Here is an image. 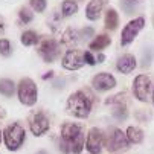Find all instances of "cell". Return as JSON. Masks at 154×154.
Listing matches in <instances>:
<instances>
[{
    "mask_svg": "<svg viewBox=\"0 0 154 154\" xmlns=\"http://www.w3.org/2000/svg\"><path fill=\"white\" fill-rule=\"evenodd\" d=\"M60 151L63 154H81L85 146L84 128L75 122H64L61 125Z\"/></svg>",
    "mask_w": 154,
    "mask_h": 154,
    "instance_id": "cell-1",
    "label": "cell"
},
{
    "mask_svg": "<svg viewBox=\"0 0 154 154\" xmlns=\"http://www.w3.org/2000/svg\"><path fill=\"white\" fill-rule=\"evenodd\" d=\"M93 105V95L89 90H76L73 92L66 102V110L67 113L76 119H85L92 113Z\"/></svg>",
    "mask_w": 154,
    "mask_h": 154,
    "instance_id": "cell-2",
    "label": "cell"
},
{
    "mask_svg": "<svg viewBox=\"0 0 154 154\" xmlns=\"http://www.w3.org/2000/svg\"><path fill=\"white\" fill-rule=\"evenodd\" d=\"M130 145L131 143H130L127 134L124 133L121 128L112 127L107 131L104 146L107 148L108 152H112V154H122V152L130 149Z\"/></svg>",
    "mask_w": 154,
    "mask_h": 154,
    "instance_id": "cell-3",
    "label": "cell"
},
{
    "mask_svg": "<svg viewBox=\"0 0 154 154\" xmlns=\"http://www.w3.org/2000/svg\"><path fill=\"white\" fill-rule=\"evenodd\" d=\"M26 140V130L18 122L9 124L3 130V142L8 151H17L23 146Z\"/></svg>",
    "mask_w": 154,
    "mask_h": 154,
    "instance_id": "cell-4",
    "label": "cell"
},
{
    "mask_svg": "<svg viewBox=\"0 0 154 154\" xmlns=\"http://www.w3.org/2000/svg\"><path fill=\"white\" fill-rule=\"evenodd\" d=\"M17 96L20 104L26 107H32L38 101V89L34 79L31 78H21L18 85H17Z\"/></svg>",
    "mask_w": 154,
    "mask_h": 154,
    "instance_id": "cell-5",
    "label": "cell"
},
{
    "mask_svg": "<svg viewBox=\"0 0 154 154\" xmlns=\"http://www.w3.org/2000/svg\"><path fill=\"white\" fill-rule=\"evenodd\" d=\"M145 26V18L143 17H136L134 20L128 21L125 28L121 32V46H128L134 41V38L139 35V32Z\"/></svg>",
    "mask_w": 154,
    "mask_h": 154,
    "instance_id": "cell-6",
    "label": "cell"
},
{
    "mask_svg": "<svg viewBox=\"0 0 154 154\" xmlns=\"http://www.w3.org/2000/svg\"><path fill=\"white\" fill-rule=\"evenodd\" d=\"M152 90V82L151 78L146 75H137L133 81V95L139 102H148L149 95Z\"/></svg>",
    "mask_w": 154,
    "mask_h": 154,
    "instance_id": "cell-7",
    "label": "cell"
},
{
    "mask_svg": "<svg viewBox=\"0 0 154 154\" xmlns=\"http://www.w3.org/2000/svg\"><path fill=\"white\" fill-rule=\"evenodd\" d=\"M105 143V134L104 131L98 127H92L87 133V139H85V149L90 154H101L102 148Z\"/></svg>",
    "mask_w": 154,
    "mask_h": 154,
    "instance_id": "cell-8",
    "label": "cell"
},
{
    "mask_svg": "<svg viewBox=\"0 0 154 154\" xmlns=\"http://www.w3.org/2000/svg\"><path fill=\"white\" fill-rule=\"evenodd\" d=\"M38 54L45 63H54L60 57V45L54 38H46L40 43Z\"/></svg>",
    "mask_w": 154,
    "mask_h": 154,
    "instance_id": "cell-9",
    "label": "cell"
},
{
    "mask_svg": "<svg viewBox=\"0 0 154 154\" xmlns=\"http://www.w3.org/2000/svg\"><path fill=\"white\" fill-rule=\"evenodd\" d=\"M61 64L66 70H70V72H75V70H79L81 67H84V54L76 51V49H69L67 52L64 54L63 60H61Z\"/></svg>",
    "mask_w": 154,
    "mask_h": 154,
    "instance_id": "cell-10",
    "label": "cell"
},
{
    "mask_svg": "<svg viewBox=\"0 0 154 154\" xmlns=\"http://www.w3.org/2000/svg\"><path fill=\"white\" fill-rule=\"evenodd\" d=\"M92 87L99 93L108 92L116 87V78L108 72H99L92 78Z\"/></svg>",
    "mask_w": 154,
    "mask_h": 154,
    "instance_id": "cell-11",
    "label": "cell"
},
{
    "mask_svg": "<svg viewBox=\"0 0 154 154\" xmlns=\"http://www.w3.org/2000/svg\"><path fill=\"white\" fill-rule=\"evenodd\" d=\"M51 127V122H49V118L43 113V112H38V113H34L31 121H29V130L31 133L35 136V137H40L43 134L48 133V130Z\"/></svg>",
    "mask_w": 154,
    "mask_h": 154,
    "instance_id": "cell-12",
    "label": "cell"
},
{
    "mask_svg": "<svg viewBox=\"0 0 154 154\" xmlns=\"http://www.w3.org/2000/svg\"><path fill=\"white\" fill-rule=\"evenodd\" d=\"M136 66H137V61H136L134 55L125 54V55L119 57V60L116 63V69H118V72H121L124 75H128L136 69Z\"/></svg>",
    "mask_w": 154,
    "mask_h": 154,
    "instance_id": "cell-13",
    "label": "cell"
},
{
    "mask_svg": "<svg viewBox=\"0 0 154 154\" xmlns=\"http://www.w3.org/2000/svg\"><path fill=\"white\" fill-rule=\"evenodd\" d=\"M107 5V0H90L85 6V17L90 21H96L101 17L102 9Z\"/></svg>",
    "mask_w": 154,
    "mask_h": 154,
    "instance_id": "cell-14",
    "label": "cell"
},
{
    "mask_svg": "<svg viewBox=\"0 0 154 154\" xmlns=\"http://www.w3.org/2000/svg\"><path fill=\"white\" fill-rule=\"evenodd\" d=\"M82 40V35H81V31H76L73 28H67L64 31L63 34V38H61V43L64 46H67V48H75L78 43Z\"/></svg>",
    "mask_w": 154,
    "mask_h": 154,
    "instance_id": "cell-15",
    "label": "cell"
},
{
    "mask_svg": "<svg viewBox=\"0 0 154 154\" xmlns=\"http://www.w3.org/2000/svg\"><path fill=\"white\" fill-rule=\"evenodd\" d=\"M112 45V38H110L107 34H99L96 35L92 41H90V45H89V49L90 51H95V52H101L104 51L107 46Z\"/></svg>",
    "mask_w": 154,
    "mask_h": 154,
    "instance_id": "cell-16",
    "label": "cell"
},
{
    "mask_svg": "<svg viewBox=\"0 0 154 154\" xmlns=\"http://www.w3.org/2000/svg\"><path fill=\"white\" fill-rule=\"evenodd\" d=\"M104 25L107 31H116L118 25H119V15L116 12L115 8H108L105 12V18H104Z\"/></svg>",
    "mask_w": 154,
    "mask_h": 154,
    "instance_id": "cell-17",
    "label": "cell"
},
{
    "mask_svg": "<svg viewBox=\"0 0 154 154\" xmlns=\"http://www.w3.org/2000/svg\"><path fill=\"white\" fill-rule=\"evenodd\" d=\"M125 134H127V137H128L130 143H134V145L142 143V142H143V139H145V134H143L142 128L134 127V125H130V127L127 128V131H125Z\"/></svg>",
    "mask_w": 154,
    "mask_h": 154,
    "instance_id": "cell-18",
    "label": "cell"
},
{
    "mask_svg": "<svg viewBox=\"0 0 154 154\" xmlns=\"http://www.w3.org/2000/svg\"><path fill=\"white\" fill-rule=\"evenodd\" d=\"M15 84L12 79L9 78H2L0 79V95L5 96V98H11L15 93Z\"/></svg>",
    "mask_w": 154,
    "mask_h": 154,
    "instance_id": "cell-19",
    "label": "cell"
},
{
    "mask_svg": "<svg viewBox=\"0 0 154 154\" xmlns=\"http://www.w3.org/2000/svg\"><path fill=\"white\" fill-rule=\"evenodd\" d=\"M78 3L75 2V0H64V2L61 3V14L63 17H70L73 14L78 12Z\"/></svg>",
    "mask_w": 154,
    "mask_h": 154,
    "instance_id": "cell-20",
    "label": "cell"
},
{
    "mask_svg": "<svg viewBox=\"0 0 154 154\" xmlns=\"http://www.w3.org/2000/svg\"><path fill=\"white\" fill-rule=\"evenodd\" d=\"M20 41L23 46H34L37 45V43L40 41V37L37 35L35 31H25L23 34H21L20 37Z\"/></svg>",
    "mask_w": 154,
    "mask_h": 154,
    "instance_id": "cell-21",
    "label": "cell"
},
{
    "mask_svg": "<svg viewBox=\"0 0 154 154\" xmlns=\"http://www.w3.org/2000/svg\"><path fill=\"white\" fill-rule=\"evenodd\" d=\"M105 105H127V93L125 92H121V93H116L113 96H108L105 99Z\"/></svg>",
    "mask_w": 154,
    "mask_h": 154,
    "instance_id": "cell-22",
    "label": "cell"
},
{
    "mask_svg": "<svg viewBox=\"0 0 154 154\" xmlns=\"http://www.w3.org/2000/svg\"><path fill=\"white\" fill-rule=\"evenodd\" d=\"M113 118L119 122L125 121L128 118V110H127V105H115L113 107V112H112Z\"/></svg>",
    "mask_w": 154,
    "mask_h": 154,
    "instance_id": "cell-23",
    "label": "cell"
},
{
    "mask_svg": "<svg viewBox=\"0 0 154 154\" xmlns=\"http://www.w3.org/2000/svg\"><path fill=\"white\" fill-rule=\"evenodd\" d=\"M18 18H20L21 23L28 25V23H31V21L34 20V12H31V9L26 8V6H21L18 9Z\"/></svg>",
    "mask_w": 154,
    "mask_h": 154,
    "instance_id": "cell-24",
    "label": "cell"
},
{
    "mask_svg": "<svg viewBox=\"0 0 154 154\" xmlns=\"http://www.w3.org/2000/svg\"><path fill=\"white\" fill-rule=\"evenodd\" d=\"M29 5L35 12H45L46 6H48V2L46 0H29Z\"/></svg>",
    "mask_w": 154,
    "mask_h": 154,
    "instance_id": "cell-25",
    "label": "cell"
},
{
    "mask_svg": "<svg viewBox=\"0 0 154 154\" xmlns=\"http://www.w3.org/2000/svg\"><path fill=\"white\" fill-rule=\"evenodd\" d=\"M58 25H61V15L57 14V12H54V14L48 18V26L55 32V31H58Z\"/></svg>",
    "mask_w": 154,
    "mask_h": 154,
    "instance_id": "cell-26",
    "label": "cell"
},
{
    "mask_svg": "<svg viewBox=\"0 0 154 154\" xmlns=\"http://www.w3.org/2000/svg\"><path fill=\"white\" fill-rule=\"evenodd\" d=\"M11 52H12V48H11L9 40H6V38H0V55L9 57Z\"/></svg>",
    "mask_w": 154,
    "mask_h": 154,
    "instance_id": "cell-27",
    "label": "cell"
},
{
    "mask_svg": "<svg viewBox=\"0 0 154 154\" xmlns=\"http://www.w3.org/2000/svg\"><path fill=\"white\" fill-rule=\"evenodd\" d=\"M121 6H122V9L125 11V14H133L134 9H136L134 0H122V2H121Z\"/></svg>",
    "mask_w": 154,
    "mask_h": 154,
    "instance_id": "cell-28",
    "label": "cell"
},
{
    "mask_svg": "<svg viewBox=\"0 0 154 154\" xmlns=\"http://www.w3.org/2000/svg\"><path fill=\"white\" fill-rule=\"evenodd\" d=\"M134 116H136V119H137L139 122H143V124L151 119V113L146 112V110H143V108H139L137 112L134 113Z\"/></svg>",
    "mask_w": 154,
    "mask_h": 154,
    "instance_id": "cell-29",
    "label": "cell"
},
{
    "mask_svg": "<svg viewBox=\"0 0 154 154\" xmlns=\"http://www.w3.org/2000/svg\"><path fill=\"white\" fill-rule=\"evenodd\" d=\"M151 61H152V49L148 48L142 54V67H148V66L151 64Z\"/></svg>",
    "mask_w": 154,
    "mask_h": 154,
    "instance_id": "cell-30",
    "label": "cell"
},
{
    "mask_svg": "<svg viewBox=\"0 0 154 154\" xmlns=\"http://www.w3.org/2000/svg\"><path fill=\"white\" fill-rule=\"evenodd\" d=\"M84 61H85V64H89V66H95L96 64V58L93 57L92 51L84 52Z\"/></svg>",
    "mask_w": 154,
    "mask_h": 154,
    "instance_id": "cell-31",
    "label": "cell"
},
{
    "mask_svg": "<svg viewBox=\"0 0 154 154\" xmlns=\"http://www.w3.org/2000/svg\"><path fill=\"white\" fill-rule=\"evenodd\" d=\"M81 35H82V38H84V37H85V38H87V37H93V35H95V31H93L92 28H85V29L81 31Z\"/></svg>",
    "mask_w": 154,
    "mask_h": 154,
    "instance_id": "cell-32",
    "label": "cell"
},
{
    "mask_svg": "<svg viewBox=\"0 0 154 154\" xmlns=\"http://www.w3.org/2000/svg\"><path fill=\"white\" fill-rule=\"evenodd\" d=\"M5 31H6V26H5V20L0 17V35H3L5 34Z\"/></svg>",
    "mask_w": 154,
    "mask_h": 154,
    "instance_id": "cell-33",
    "label": "cell"
},
{
    "mask_svg": "<svg viewBox=\"0 0 154 154\" xmlns=\"http://www.w3.org/2000/svg\"><path fill=\"white\" fill-rule=\"evenodd\" d=\"M5 116H6V110H5L2 105H0V119H3Z\"/></svg>",
    "mask_w": 154,
    "mask_h": 154,
    "instance_id": "cell-34",
    "label": "cell"
},
{
    "mask_svg": "<svg viewBox=\"0 0 154 154\" xmlns=\"http://www.w3.org/2000/svg\"><path fill=\"white\" fill-rule=\"evenodd\" d=\"M104 60H105V57H104L102 54H99V55H98V58H96V63H102Z\"/></svg>",
    "mask_w": 154,
    "mask_h": 154,
    "instance_id": "cell-35",
    "label": "cell"
},
{
    "mask_svg": "<svg viewBox=\"0 0 154 154\" xmlns=\"http://www.w3.org/2000/svg\"><path fill=\"white\" fill-rule=\"evenodd\" d=\"M52 76H54V72L51 70V72H48L45 76H43V79H48V78H52Z\"/></svg>",
    "mask_w": 154,
    "mask_h": 154,
    "instance_id": "cell-36",
    "label": "cell"
},
{
    "mask_svg": "<svg viewBox=\"0 0 154 154\" xmlns=\"http://www.w3.org/2000/svg\"><path fill=\"white\" fill-rule=\"evenodd\" d=\"M35 154H49V152H48L46 149H40V151H37Z\"/></svg>",
    "mask_w": 154,
    "mask_h": 154,
    "instance_id": "cell-37",
    "label": "cell"
},
{
    "mask_svg": "<svg viewBox=\"0 0 154 154\" xmlns=\"http://www.w3.org/2000/svg\"><path fill=\"white\" fill-rule=\"evenodd\" d=\"M2 139H3V131H0V142H2Z\"/></svg>",
    "mask_w": 154,
    "mask_h": 154,
    "instance_id": "cell-38",
    "label": "cell"
},
{
    "mask_svg": "<svg viewBox=\"0 0 154 154\" xmlns=\"http://www.w3.org/2000/svg\"><path fill=\"white\" fill-rule=\"evenodd\" d=\"M151 99H152V105H154V89H152V96H151Z\"/></svg>",
    "mask_w": 154,
    "mask_h": 154,
    "instance_id": "cell-39",
    "label": "cell"
},
{
    "mask_svg": "<svg viewBox=\"0 0 154 154\" xmlns=\"http://www.w3.org/2000/svg\"><path fill=\"white\" fill-rule=\"evenodd\" d=\"M152 23H154V17H152Z\"/></svg>",
    "mask_w": 154,
    "mask_h": 154,
    "instance_id": "cell-40",
    "label": "cell"
}]
</instances>
